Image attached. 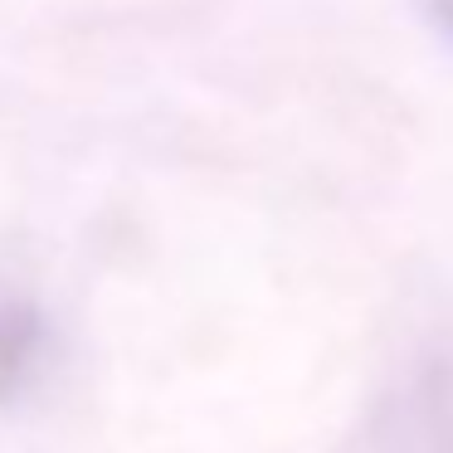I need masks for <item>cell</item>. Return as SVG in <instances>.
<instances>
[{
  "mask_svg": "<svg viewBox=\"0 0 453 453\" xmlns=\"http://www.w3.org/2000/svg\"><path fill=\"white\" fill-rule=\"evenodd\" d=\"M351 453H453V307L395 365Z\"/></svg>",
  "mask_w": 453,
  "mask_h": 453,
  "instance_id": "1",
  "label": "cell"
},
{
  "mask_svg": "<svg viewBox=\"0 0 453 453\" xmlns=\"http://www.w3.org/2000/svg\"><path fill=\"white\" fill-rule=\"evenodd\" d=\"M40 351V326L20 307H0V390H11Z\"/></svg>",
  "mask_w": 453,
  "mask_h": 453,
  "instance_id": "2",
  "label": "cell"
}]
</instances>
